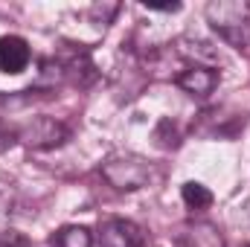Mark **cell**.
<instances>
[{"mask_svg": "<svg viewBox=\"0 0 250 247\" xmlns=\"http://www.w3.org/2000/svg\"><path fill=\"white\" fill-rule=\"evenodd\" d=\"M15 134H18V143H23L32 151H50L70 140V128L56 117H35L26 125H21Z\"/></svg>", "mask_w": 250, "mask_h": 247, "instance_id": "3", "label": "cell"}, {"mask_svg": "<svg viewBox=\"0 0 250 247\" xmlns=\"http://www.w3.org/2000/svg\"><path fill=\"white\" fill-rule=\"evenodd\" d=\"M9 221H12V195L0 189V236H3L6 230H12Z\"/></svg>", "mask_w": 250, "mask_h": 247, "instance_id": "11", "label": "cell"}, {"mask_svg": "<svg viewBox=\"0 0 250 247\" xmlns=\"http://www.w3.org/2000/svg\"><path fill=\"white\" fill-rule=\"evenodd\" d=\"M32 50L26 44V38L21 35H3L0 38V73L6 76H18L29 67Z\"/></svg>", "mask_w": 250, "mask_h": 247, "instance_id": "6", "label": "cell"}, {"mask_svg": "<svg viewBox=\"0 0 250 247\" xmlns=\"http://www.w3.org/2000/svg\"><path fill=\"white\" fill-rule=\"evenodd\" d=\"M0 247H32V242L23 233H18V230H6L0 236Z\"/></svg>", "mask_w": 250, "mask_h": 247, "instance_id": "13", "label": "cell"}, {"mask_svg": "<svg viewBox=\"0 0 250 247\" xmlns=\"http://www.w3.org/2000/svg\"><path fill=\"white\" fill-rule=\"evenodd\" d=\"M181 198H184V204L192 212H204V209L212 206V192L204 184H198V181H187L184 189H181Z\"/></svg>", "mask_w": 250, "mask_h": 247, "instance_id": "9", "label": "cell"}, {"mask_svg": "<svg viewBox=\"0 0 250 247\" xmlns=\"http://www.w3.org/2000/svg\"><path fill=\"white\" fill-rule=\"evenodd\" d=\"M99 247H146V233L140 224L128 218H105L99 221Z\"/></svg>", "mask_w": 250, "mask_h": 247, "instance_id": "4", "label": "cell"}, {"mask_svg": "<svg viewBox=\"0 0 250 247\" xmlns=\"http://www.w3.org/2000/svg\"><path fill=\"white\" fill-rule=\"evenodd\" d=\"M99 175L117 192H137V189L148 186V181H151V163L140 154L117 151V154H108L102 160Z\"/></svg>", "mask_w": 250, "mask_h": 247, "instance_id": "2", "label": "cell"}, {"mask_svg": "<svg viewBox=\"0 0 250 247\" xmlns=\"http://www.w3.org/2000/svg\"><path fill=\"white\" fill-rule=\"evenodd\" d=\"M178 247H224V236L209 221H189L181 227Z\"/></svg>", "mask_w": 250, "mask_h": 247, "instance_id": "7", "label": "cell"}, {"mask_svg": "<svg viewBox=\"0 0 250 247\" xmlns=\"http://www.w3.org/2000/svg\"><path fill=\"white\" fill-rule=\"evenodd\" d=\"M148 9H154V12H178L181 3H148Z\"/></svg>", "mask_w": 250, "mask_h": 247, "instance_id": "15", "label": "cell"}, {"mask_svg": "<svg viewBox=\"0 0 250 247\" xmlns=\"http://www.w3.org/2000/svg\"><path fill=\"white\" fill-rule=\"evenodd\" d=\"M207 21L218 38L236 50L250 47V3L248 0H212L207 3Z\"/></svg>", "mask_w": 250, "mask_h": 247, "instance_id": "1", "label": "cell"}, {"mask_svg": "<svg viewBox=\"0 0 250 247\" xmlns=\"http://www.w3.org/2000/svg\"><path fill=\"white\" fill-rule=\"evenodd\" d=\"M15 143H18V134H15V131H12L9 125L0 123V154H3L6 148H12Z\"/></svg>", "mask_w": 250, "mask_h": 247, "instance_id": "14", "label": "cell"}, {"mask_svg": "<svg viewBox=\"0 0 250 247\" xmlns=\"http://www.w3.org/2000/svg\"><path fill=\"white\" fill-rule=\"evenodd\" d=\"M218 82H221V73L215 67H198V64H192L175 76V84L189 96H209L218 87Z\"/></svg>", "mask_w": 250, "mask_h": 247, "instance_id": "5", "label": "cell"}, {"mask_svg": "<svg viewBox=\"0 0 250 247\" xmlns=\"http://www.w3.org/2000/svg\"><path fill=\"white\" fill-rule=\"evenodd\" d=\"M117 12H120V3H96V6H90V18H96L102 23H108Z\"/></svg>", "mask_w": 250, "mask_h": 247, "instance_id": "12", "label": "cell"}, {"mask_svg": "<svg viewBox=\"0 0 250 247\" xmlns=\"http://www.w3.org/2000/svg\"><path fill=\"white\" fill-rule=\"evenodd\" d=\"M50 245L53 247H93V236L82 224H67V227L53 233Z\"/></svg>", "mask_w": 250, "mask_h": 247, "instance_id": "8", "label": "cell"}, {"mask_svg": "<svg viewBox=\"0 0 250 247\" xmlns=\"http://www.w3.org/2000/svg\"><path fill=\"white\" fill-rule=\"evenodd\" d=\"M154 140L160 148H178L181 145V134H178V125L172 120H160L154 128Z\"/></svg>", "mask_w": 250, "mask_h": 247, "instance_id": "10", "label": "cell"}]
</instances>
